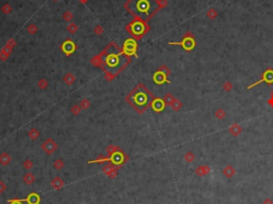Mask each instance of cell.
I'll return each instance as SVG.
<instances>
[{
    "label": "cell",
    "mask_w": 273,
    "mask_h": 204,
    "mask_svg": "<svg viewBox=\"0 0 273 204\" xmlns=\"http://www.w3.org/2000/svg\"><path fill=\"white\" fill-rule=\"evenodd\" d=\"M99 68L106 73V79L112 80L130 62V57L126 56L124 51L115 43H110L98 55Z\"/></svg>",
    "instance_id": "cell-1"
},
{
    "label": "cell",
    "mask_w": 273,
    "mask_h": 204,
    "mask_svg": "<svg viewBox=\"0 0 273 204\" xmlns=\"http://www.w3.org/2000/svg\"><path fill=\"white\" fill-rule=\"evenodd\" d=\"M124 8L134 18L146 23L161 10L158 0H128L124 4Z\"/></svg>",
    "instance_id": "cell-2"
},
{
    "label": "cell",
    "mask_w": 273,
    "mask_h": 204,
    "mask_svg": "<svg viewBox=\"0 0 273 204\" xmlns=\"http://www.w3.org/2000/svg\"><path fill=\"white\" fill-rule=\"evenodd\" d=\"M154 95L150 93L144 84H140L127 95L126 100L139 113H143L149 107H150Z\"/></svg>",
    "instance_id": "cell-3"
},
{
    "label": "cell",
    "mask_w": 273,
    "mask_h": 204,
    "mask_svg": "<svg viewBox=\"0 0 273 204\" xmlns=\"http://www.w3.org/2000/svg\"><path fill=\"white\" fill-rule=\"evenodd\" d=\"M149 26L147 25L146 22H143V20L139 19V18H134L129 23L128 25L126 26V30L128 31L129 33L132 35V38H136V40H140L149 31Z\"/></svg>",
    "instance_id": "cell-4"
},
{
    "label": "cell",
    "mask_w": 273,
    "mask_h": 204,
    "mask_svg": "<svg viewBox=\"0 0 273 204\" xmlns=\"http://www.w3.org/2000/svg\"><path fill=\"white\" fill-rule=\"evenodd\" d=\"M169 45H177L183 47L184 50L186 51H191L195 48L196 46V41H195V37L194 34L191 32V31H187L184 34L183 40L180 42H170Z\"/></svg>",
    "instance_id": "cell-5"
},
{
    "label": "cell",
    "mask_w": 273,
    "mask_h": 204,
    "mask_svg": "<svg viewBox=\"0 0 273 204\" xmlns=\"http://www.w3.org/2000/svg\"><path fill=\"white\" fill-rule=\"evenodd\" d=\"M171 74V69L166 65H161L155 74L153 75V80L157 84H171V81L168 79L169 75Z\"/></svg>",
    "instance_id": "cell-6"
},
{
    "label": "cell",
    "mask_w": 273,
    "mask_h": 204,
    "mask_svg": "<svg viewBox=\"0 0 273 204\" xmlns=\"http://www.w3.org/2000/svg\"><path fill=\"white\" fill-rule=\"evenodd\" d=\"M124 54L128 57H138V54H137V50H138V43H137V40L134 38H127L126 41L124 42V45H123V49Z\"/></svg>",
    "instance_id": "cell-7"
},
{
    "label": "cell",
    "mask_w": 273,
    "mask_h": 204,
    "mask_svg": "<svg viewBox=\"0 0 273 204\" xmlns=\"http://www.w3.org/2000/svg\"><path fill=\"white\" fill-rule=\"evenodd\" d=\"M262 82H266L267 84H273V69H267L266 71L262 73L261 75V78L259 79L258 81L254 82V84H252L251 86L248 87V90L252 89V88L258 86V84H262Z\"/></svg>",
    "instance_id": "cell-8"
},
{
    "label": "cell",
    "mask_w": 273,
    "mask_h": 204,
    "mask_svg": "<svg viewBox=\"0 0 273 204\" xmlns=\"http://www.w3.org/2000/svg\"><path fill=\"white\" fill-rule=\"evenodd\" d=\"M41 146H42V149H43V151L45 152L47 155H53L54 152L57 151V149H58V144H57L56 141H53L51 138L46 139V140L42 143Z\"/></svg>",
    "instance_id": "cell-9"
},
{
    "label": "cell",
    "mask_w": 273,
    "mask_h": 204,
    "mask_svg": "<svg viewBox=\"0 0 273 204\" xmlns=\"http://www.w3.org/2000/svg\"><path fill=\"white\" fill-rule=\"evenodd\" d=\"M76 49H77L76 44H75V42H73L72 40H69V38H67L66 41H64L63 44L61 45V50L63 51L64 55L67 56V57L73 55V54L76 51Z\"/></svg>",
    "instance_id": "cell-10"
},
{
    "label": "cell",
    "mask_w": 273,
    "mask_h": 204,
    "mask_svg": "<svg viewBox=\"0 0 273 204\" xmlns=\"http://www.w3.org/2000/svg\"><path fill=\"white\" fill-rule=\"evenodd\" d=\"M119 168V167L114 166V165H112V164H108L103 168V172L107 175L108 177H110V179H114V177L118 175Z\"/></svg>",
    "instance_id": "cell-11"
},
{
    "label": "cell",
    "mask_w": 273,
    "mask_h": 204,
    "mask_svg": "<svg viewBox=\"0 0 273 204\" xmlns=\"http://www.w3.org/2000/svg\"><path fill=\"white\" fill-rule=\"evenodd\" d=\"M165 104L164 102H163L162 99H159V97H154V99H153L152 104H150V107L153 108V110L156 112H161L163 111V109L165 108Z\"/></svg>",
    "instance_id": "cell-12"
},
{
    "label": "cell",
    "mask_w": 273,
    "mask_h": 204,
    "mask_svg": "<svg viewBox=\"0 0 273 204\" xmlns=\"http://www.w3.org/2000/svg\"><path fill=\"white\" fill-rule=\"evenodd\" d=\"M210 171H211V168H210L209 166H207V165H202V166H199L195 169V174L197 175V176L200 177H203L205 176V175L209 174Z\"/></svg>",
    "instance_id": "cell-13"
},
{
    "label": "cell",
    "mask_w": 273,
    "mask_h": 204,
    "mask_svg": "<svg viewBox=\"0 0 273 204\" xmlns=\"http://www.w3.org/2000/svg\"><path fill=\"white\" fill-rule=\"evenodd\" d=\"M242 130H243L242 127H241L238 123H234L233 125H230V128H228V133H230L233 137H238L241 133H242Z\"/></svg>",
    "instance_id": "cell-14"
},
{
    "label": "cell",
    "mask_w": 273,
    "mask_h": 204,
    "mask_svg": "<svg viewBox=\"0 0 273 204\" xmlns=\"http://www.w3.org/2000/svg\"><path fill=\"white\" fill-rule=\"evenodd\" d=\"M50 185H51V187H53L54 190H60L61 188H63L64 181L62 180L60 176H56V177H53V179L51 180Z\"/></svg>",
    "instance_id": "cell-15"
},
{
    "label": "cell",
    "mask_w": 273,
    "mask_h": 204,
    "mask_svg": "<svg viewBox=\"0 0 273 204\" xmlns=\"http://www.w3.org/2000/svg\"><path fill=\"white\" fill-rule=\"evenodd\" d=\"M24 202H28V204H38L41 202V198L38 193H31V195L28 196L27 199H23Z\"/></svg>",
    "instance_id": "cell-16"
},
{
    "label": "cell",
    "mask_w": 273,
    "mask_h": 204,
    "mask_svg": "<svg viewBox=\"0 0 273 204\" xmlns=\"http://www.w3.org/2000/svg\"><path fill=\"white\" fill-rule=\"evenodd\" d=\"M222 172H223V174H224L225 176L227 177V179H232L234 175L236 174V169L233 166L228 165V166H226L224 169H223Z\"/></svg>",
    "instance_id": "cell-17"
},
{
    "label": "cell",
    "mask_w": 273,
    "mask_h": 204,
    "mask_svg": "<svg viewBox=\"0 0 273 204\" xmlns=\"http://www.w3.org/2000/svg\"><path fill=\"white\" fill-rule=\"evenodd\" d=\"M11 161H12V158H11V156H10L9 153L4 152V153L0 154V165H2V166H8V165L11 162Z\"/></svg>",
    "instance_id": "cell-18"
},
{
    "label": "cell",
    "mask_w": 273,
    "mask_h": 204,
    "mask_svg": "<svg viewBox=\"0 0 273 204\" xmlns=\"http://www.w3.org/2000/svg\"><path fill=\"white\" fill-rule=\"evenodd\" d=\"M23 180H24V182H25V184H27V185H32L33 183L35 182V176H34V174L32 173V172H27V173H26L25 175H24V177H23Z\"/></svg>",
    "instance_id": "cell-19"
},
{
    "label": "cell",
    "mask_w": 273,
    "mask_h": 204,
    "mask_svg": "<svg viewBox=\"0 0 273 204\" xmlns=\"http://www.w3.org/2000/svg\"><path fill=\"white\" fill-rule=\"evenodd\" d=\"M63 81L65 82L67 86H72L76 81V77H75V75L73 73H66L63 77Z\"/></svg>",
    "instance_id": "cell-20"
},
{
    "label": "cell",
    "mask_w": 273,
    "mask_h": 204,
    "mask_svg": "<svg viewBox=\"0 0 273 204\" xmlns=\"http://www.w3.org/2000/svg\"><path fill=\"white\" fill-rule=\"evenodd\" d=\"M40 135H41L40 131L36 130L35 127H32L29 131H28V137H29L31 140H36V139L40 137Z\"/></svg>",
    "instance_id": "cell-21"
},
{
    "label": "cell",
    "mask_w": 273,
    "mask_h": 204,
    "mask_svg": "<svg viewBox=\"0 0 273 204\" xmlns=\"http://www.w3.org/2000/svg\"><path fill=\"white\" fill-rule=\"evenodd\" d=\"M162 99L166 106H171V104H172V103L174 102V99H175V97H174V95L172 94V93H166L164 96H163Z\"/></svg>",
    "instance_id": "cell-22"
},
{
    "label": "cell",
    "mask_w": 273,
    "mask_h": 204,
    "mask_svg": "<svg viewBox=\"0 0 273 204\" xmlns=\"http://www.w3.org/2000/svg\"><path fill=\"white\" fill-rule=\"evenodd\" d=\"M171 108H172L174 111H179V110L183 108V103H181L179 99H174V102L171 104Z\"/></svg>",
    "instance_id": "cell-23"
},
{
    "label": "cell",
    "mask_w": 273,
    "mask_h": 204,
    "mask_svg": "<svg viewBox=\"0 0 273 204\" xmlns=\"http://www.w3.org/2000/svg\"><path fill=\"white\" fill-rule=\"evenodd\" d=\"M215 117L218 119V120H224L226 118V111L222 108H219V109L215 110Z\"/></svg>",
    "instance_id": "cell-24"
},
{
    "label": "cell",
    "mask_w": 273,
    "mask_h": 204,
    "mask_svg": "<svg viewBox=\"0 0 273 204\" xmlns=\"http://www.w3.org/2000/svg\"><path fill=\"white\" fill-rule=\"evenodd\" d=\"M218 15H219V13H218V11L215 9H214V8H211V9H209L208 11L206 12V16L208 17L209 19H215L218 17Z\"/></svg>",
    "instance_id": "cell-25"
},
{
    "label": "cell",
    "mask_w": 273,
    "mask_h": 204,
    "mask_svg": "<svg viewBox=\"0 0 273 204\" xmlns=\"http://www.w3.org/2000/svg\"><path fill=\"white\" fill-rule=\"evenodd\" d=\"M106 151H107V155H108V156H112L113 154L118 153V152L122 151V150L119 149V146H116V145H109Z\"/></svg>",
    "instance_id": "cell-26"
},
{
    "label": "cell",
    "mask_w": 273,
    "mask_h": 204,
    "mask_svg": "<svg viewBox=\"0 0 273 204\" xmlns=\"http://www.w3.org/2000/svg\"><path fill=\"white\" fill-rule=\"evenodd\" d=\"M49 86V82L46 78H41L40 80L38 81V87L40 88L41 90H45L47 89V87Z\"/></svg>",
    "instance_id": "cell-27"
},
{
    "label": "cell",
    "mask_w": 273,
    "mask_h": 204,
    "mask_svg": "<svg viewBox=\"0 0 273 204\" xmlns=\"http://www.w3.org/2000/svg\"><path fill=\"white\" fill-rule=\"evenodd\" d=\"M79 106H80V108H81V109L87 110V109H89V107L91 106V102L88 99H83L80 100Z\"/></svg>",
    "instance_id": "cell-28"
},
{
    "label": "cell",
    "mask_w": 273,
    "mask_h": 204,
    "mask_svg": "<svg viewBox=\"0 0 273 204\" xmlns=\"http://www.w3.org/2000/svg\"><path fill=\"white\" fill-rule=\"evenodd\" d=\"M184 159L187 162H189V164H190V162H192L194 159H195V155L192 153V152H187V153L185 154V156H184Z\"/></svg>",
    "instance_id": "cell-29"
},
{
    "label": "cell",
    "mask_w": 273,
    "mask_h": 204,
    "mask_svg": "<svg viewBox=\"0 0 273 204\" xmlns=\"http://www.w3.org/2000/svg\"><path fill=\"white\" fill-rule=\"evenodd\" d=\"M63 167H64V161H62L61 158H58L53 161V168H56L57 170L63 169Z\"/></svg>",
    "instance_id": "cell-30"
},
{
    "label": "cell",
    "mask_w": 273,
    "mask_h": 204,
    "mask_svg": "<svg viewBox=\"0 0 273 204\" xmlns=\"http://www.w3.org/2000/svg\"><path fill=\"white\" fill-rule=\"evenodd\" d=\"M67 31H68L71 34H75L78 31V26L76 24H74V23H71V24L67 26Z\"/></svg>",
    "instance_id": "cell-31"
},
{
    "label": "cell",
    "mask_w": 273,
    "mask_h": 204,
    "mask_svg": "<svg viewBox=\"0 0 273 204\" xmlns=\"http://www.w3.org/2000/svg\"><path fill=\"white\" fill-rule=\"evenodd\" d=\"M73 17H74V15H73V13L71 11H68V10L63 13V19L67 23H71L73 20Z\"/></svg>",
    "instance_id": "cell-32"
},
{
    "label": "cell",
    "mask_w": 273,
    "mask_h": 204,
    "mask_svg": "<svg viewBox=\"0 0 273 204\" xmlns=\"http://www.w3.org/2000/svg\"><path fill=\"white\" fill-rule=\"evenodd\" d=\"M23 166H24L26 170H31L33 167H34V162H33L32 161H30V159H26V161L23 162Z\"/></svg>",
    "instance_id": "cell-33"
},
{
    "label": "cell",
    "mask_w": 273,
    "mask_h": 204,
    "mask_svg": "<svg viewBox=\"0 0 273 204\" xmlns=\"http://www.w3.org/2000/svg\"><path fill=\"white\" fill-rule=\"evenodd\" d=\"M222 87L225 92H230L233 90V84L230 81H225Z\"/></svg>",
    "instance_id": "cell-34"
},
{
    "label": "cell",
    "mask_w": 273,
    "mask_h": 204,
    "mask_svg": "<svg viewBox=\"0 0 273 204\" xmlns=\"http://www.w3.org/2000/svg\"><path fill=\"white\" fill-rule=\"evenodd\" d=\"M27 31L30 33V34H35V33L38 32V27H36L34 24H30L27 27Z\"/></svg>",
    "instance_id": "cell-35"
},
{
    "label": "cell",
    "mask_w": 273,
    "mask_h": 204,
    "mask_svg": "<svg viewBox=\"0 0 273 204\" xmlns=\"http://www.w3.org/2000/svg\"><path fill=\"white\" fill-rule=\"evenodd\" d=\"M71 112L73 113L74 115H78L80 112H81V108H80L79 105H74L73 107L71 108Z\"/></svg>",
    "instance_id": "cell-36"
},
{
    "label": "cell",
    "mask_w": 273,
    "mask_h": 204,
    "mask_svg": "<svg viewBox=\"0 0 273 204\" xmlns=\"http://www.w3.org/2000/svg\"><path fill=\"white\" fill-rule=\"evenodd\" d=\"M1 10H2V12H3L4 14H10V13L12 12V7L10 6V4L6 3V4H3V6H2Z\"/></svg>",
    "instance_id": "cell-37"
},
{
    "label": "cell",
    "mask_w": 273,
    "mask_h": 204,
    "mask_svg": "<svg viewBox=\"0 0 273 204\" xmlns=\"http://www.w3.org/2000/svg\"><path fill=\"white\" fill-rule=\"evenodd\" d=\"M94 33L95 34H97V35H101L104 33V28L101 27V26H99V25H97V26H95V28H94Z\"/></svg>",
    "instance_id": "cell-38"
},
{
    "label": "cell",
    "mask_w": 273,
    "mask_h": 204,
    "mask_svg": "<svg viewBox=\"0 0 273 204\" xmlns=\"http://www.w3.org/2000/svg\"><path fill=\"white\" fill-rule=\"evenodd\" d=\"M6 45H8L9 47L13 48V47H15V46H16V41H15L14 38H10V40L8 41V43L6 44Z\"/></svg>",
    "instance_id": "cell-39"
},
{
    "label": "cell",
    "mask_w": 273,
    "mask_h": 204,
    "mask_svg": "<svg viewBox=\"0 0 273 204\" xmlns=\"http://www.w3.org/2000/svg\"><path fill=\"white\" fill-rule=\"evenodd\" d=\"M158 3H159L160 9H164L168 6V0H158Z\"/></svg>",
    "instance_id": "cell-40"
},
{
    "label": "cell",
    "mask_w": 273,
    "mask_h": 204,
    "mask_svg": "<svg viewBox=\"0 0 273 204\" xmlns=\"http://www.w3.org/2000/svg\"><path fill=\"white\" fill-rule=\"evenodd\" d=\"M12 50H13V48L9 47V46H8V45H6V46H4V47H3V48H2V49H1V51H3V53L8 54V55H11Z\"/></svg>",
    "instance_id": "cell-41"
},
{
    "label": "cell",
    "mask_w": 273,
    "mask_h": 204,
    "mask_svg": "<svg viewBox=\"0 0 273 204\" xmlns=\"http://www.w3.org/2000/svg\"><path fill=\"white\" fill-rule=\"evenodd\" d=\"M6 189H7V185L4 184L2 181H0V195L6 191Z\"/></svg>",
    "instance_id": "cell-42"
},
{
    "label": "cell",
    "mask_w": 273,
    "mask_h": 204,
    "mask_svg": "<svg viewBox=\"0 0 273 204\" xmlns=\"http://www.w3.org/2000/svg\"><path fill=\"white\" fill-rule=\"evenodd\" d=\"M10 55H8V54L3 53V51H0V60L1 61H6L8 58H9Z\"/></svg>",
    "instance_id": "cell-43"
},
{
    "label": "cell",
    "mask_w": 273,
    "mask_h": 204,
    "mask_svg": "<svg viewBox=\"0 0 273 204\" xmlns=\"http://www.w3.org/2000/svg\"><path fill=\"white\" fill-rule=\"evenodd\" d=\"M23 200H9V204H23Z\"/></svg>",
    "instance_id": "cell-44"
},
{
    "label": "cell",
    "mask_w": 273,
    "mask_h": 204,
    "mask_svg": "<svg viewBox=\"0 0 273 204\" xmlns=\"http://www.w3.org/2000/svg\"><path fill=\"white\" fill-rule=\"evenodd\" d=\"M262 204H273V200H271L270 198H266L262 201Z\"/></svg>",
    "instance_id": "cell-45"
},
{
    "label": "cell",
    "mask_w": 273,
    "mask_h": 204,
    "mask_svg": "<svg viewBox=\"0 0 273 204\" xmlns=\"http://www.w3.org/2000/svg\"><path fill=\"white\" fill-rule=\"evenodd\" d=\"M267 103H268V105H269L270 107L273 108V97H270V99H268V102H267Z\"/></svg>",
    "instance_id": "cell-46"
},
{
    "label": "cell",
    "mask_w": 273,
    "mask_h": 204,
    "mask_svg": "<svg viewBox=\"0 0 273 204\" xmlns=\"http://www.w3.org/2000/svg\"><path fill=\"white\" fill-rule=\"evenodd\" d=\"M80 1H81L82 3H87V2L89 1V0H80Z\"/></svg>",
    "instance_id": "cell-47"
},
{
    "label": "cell",
    "mask_w": 273,
    "mask_h": 204,
    "mask_svg": "<svg viewBox=\"0 0 273 204\" xmlns=\"http://www.w3.org/2000/svg\"><path fill=\"white\" fill-rule=\"evenodd\" d=\"M270 95H271V97H273V90H272L271 92H270Z\"/></svg>",
    "instance_id": "cell-48"
},
{
    "label": "cell",
    "mask_w": 273,
    "mask_h": 204,
    "mask_svg": "<svg viewBox=\"0 0 273 204\" xmlns=\"http://www.w3.org/2000/svg\"><path fill=\"white\" fill-rule=\"evenodd\" d=\"M53 1H59V0H53Z\"/></svg>",
    "instance_id": "cell-49"
}]
</instances>
